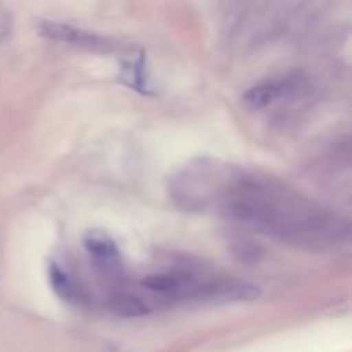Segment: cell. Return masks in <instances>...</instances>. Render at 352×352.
<instances>
[{
	"instance_id": "1",
	"label": "cell",
	"mask_w": 352,
	"mask_h": 352,
	"mask_svg": "<svg viewBox=\"0 0 352 352\" xmlns=\"http://www.w3.org/2000/svg\"><path fill=\"white\" fill-rule=\"evenodd\" d=\"M170 195L182 208L215 213L292 246L329 250L349 237L346 220L287 182L217 158H196L179 168Z\"/></svg>"
},
{
	"instance_id": "2",
	"label": "cell",
	"mask_w": 352,
	"mask_h": 352,
	"mask_svg": "<svg viewBox=\"0 0 352 352\" xmlns=\"http://www.w3.org/2000/svg\"><path fill=\"white\" fill-rule=\"evenodd\" d=\"M141 298L155 309L160 305L177 302H239L260 296L258 287L237 278L223 277L195 267L165 268L143 275L140 280Z\"/></svg>"
},
{
	"instance_id": "3",
	"label": "cell",
	"mask_w": 352,
	"mask_h": 352,
	"mask_svg": "<svg viewBox=\"0 0 352 352\" xmlns=\"http://www.w3.org/2000/svg\"><path fill=\"white\" fill-rule=\"evenodd\" d=\"M82 243L98 274L113 284L112 289L124 287L127 280L126 267L116 241L103 232H89Z\"/></svg>"
},
{
	"instance_id": "4",
	"label": "cell",
	"mask_w": 352,
	"mask_h": 352,
	"mask_svg": "<svg viewBox=\"0 0 352 352\" xmlns=\"http://www.w3.org/2000/svg\"><path fill=\"white\" fill-rule=\"evenodd\" d=\"M40 31L50 40L74 45V47L86 48V50L112 52L117 48V41L112 38L85 30V28L57 23V21H43V23H40Z\"/></svg>"
},
{
	"instance_id": "5",
	"label": "cell",
	"mask_w": 352,
	"mask_h": 352,
	"mask_svg": "<svg viewBox=\"0 0 352 352\" xmlns=\"http://www.w3.org/2000/svg\"><path fill=\"white\" fill-rule=\"evenodd\" d=\"M302 85L305 81L296 74L267 79L248 89L244 93V102L253 109H265V107L296 96L301 91Z\"/></svg>"
},
{
	"instance_id": "6",
	"label": "cell",
	"mask_w": 352,
	"mask_h": 352,
	"mask_svg": "<svg viewBox=\"0 0 352 352\" xmlns=\"http://www.w3.org/2000/svg\"><path fill=\"white\" fill-rule=\"evenodd\" d=\"M48 282H50L52 289H54L55 294L65 301L67 305L72 306H85L89 302L88 292L85 291L82 285H79L76 282V278L71 274L64 270L60 265H57L55 261H52L48 265Z\"/></svg>"
},
{
	"instance_id": "7",
	"label": "cell",
	"mask_w": 352,
	"mask_h": 352,
	"mask_svg": "<svg viewBox=\"0 0 352 352\" xmlns=\"http://www.w3.org/2000/svg\"><path fill=\"white\" fill-rule=\"evenodd\" d=\"M10 33V16L7 10L0 6V41L6 40Z\"/></svg>"
}]
</instances>
